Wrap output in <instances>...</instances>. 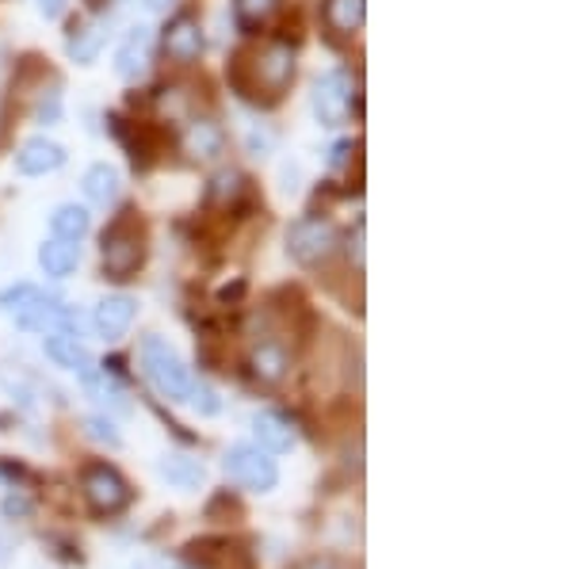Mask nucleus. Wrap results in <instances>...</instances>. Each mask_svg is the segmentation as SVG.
<instances>
[{
	"instance_id": "nucleus-27",
	"label": "nucleus",
	"mask_w": 573,
	"mask_h": 569,
	"mask_svg": "<svg viewBox=\"0 0 573 569\" xmlns=\"http://www.w3.org/2000/svg\"><path fill=\"white\" fill-rule=\"evenodd\" d=\"M4 516L8 520H23V516H31V501L23 493H12L4 501Z\"/></svg>"
},
{
	"instance_id": "nucleus-7",
	"label": "nucleus",
	"mask_w": 573,
	"mask_h": 569,
	"mask_svg": "<svg viewBox=\"0 0 573 569\" xmlns=\"http://www.w3.org/2000/svg\"><path fill=\"white\" fill-rule=\"evenodd\" d=\"M253 77H256V85H264L272 96H279L290 85V77H295V51H290L284 38L268 43L261 54H256Z\"/></svg>"
},
{
	"instance_id": "nucleus-31",
	"label": "nucleus",
	"mask_w": 573,
	"mask_h": 569,
	"mask_svg": "<svg viewBox=\"0 0 573 569\" xmlns=\"http://www.w3.org/2000/svg\"><path fill=\"white\" fill-rule=\"evenodd\" d=\"M349 154H352V142H337V146H333V157H329V165L341 168L344 157H349Z\"/></svg>"
},
{
	"instance_id": "nucleus-18",
	"label": "nucleus",
	"mask_w": 573,
	"mask_h": 569,
	"mask_svg": "<svg viewBox=\"0 0 573 569\" xmlns=\"http://www.w3.org/2000/svg\"><path fill=\"white\" fill-rule=\"evenodd\" d=\"M161 478H168L176 489H199L207 482V470L199 459H188V455H165V459L157 462Z\"/></svg>"
},
{
	"instance_id": "nucleus-29",
	"label": "nucleus",
	"mask_w": 573,
	"mask_h": 569,
	"mask_svg": "<svg viewBox=\"0 0 573 569\" xmlns=\"http://www.w3.org/2000/svg\"><path fill=\"white\" fill-rule=\"evenodd\" d=\"M69 0H38V12L46 15V20H58L62 12H66Z\"/></svg>"
},
{
	"instance_id": "nucleus-19",
	"label": "nucleus",
	"mask_w": 573,
	"mask_h": 569,
	"mask_svg": "<svg viewBox=\"0 0 573 569\" xmlns=\"http://www.w3.org/2000/svg\"><path fill=\"white\" fill-rule=\"evenodd\" d=\"M367 15V0H326V23L337 35H356Z\"/></svg>"
},
{
	"instance_id": "nucleus-12",
	"label": "nucleus",
	"mask_w": 573,
	"mask_h": 569,
	"mask_svg": "<svg viewBox=\"0 0 573 569\" xmlns=\"http://www.w3.org/2000/svg\"><path fill=\"white\" fill-rule=\"evenodd\" d=\"M253 436H256V447L261 451H290L295 447V424L287 421L284 413L276 409H264V413L253 416Z\"/></svg>"
},
{
	"instance_id": "nucleus-35",
	"label": "nucleus",
	"mask_w": 573,
	"mask_h": 569,
	"mask_svg": "<svg viewBox=\"0 0 573 569\" xmlns=\"http://www.w3.org/2000/svg\"><path fill=\"white\" fill-rule=\"evenodd\" d=\"M176 569H203V566H191V562H180V566H176Z\"/></svg>"
},
{
	"instance_id": "nucleus-1",
	"label": "nucleus",
	"mask_w": 573,
	"mask_h": 569,
	"mask_svg": "<svg viewBox=\"0 0 573 569\" xmlns=\"http://www.w3.org/2000/svg\"><path fill=\"white\" fill-rule=\"evenodd\" d=\"M142 375L150 379V387L168 402H188L191 394V371L184 367V359L168 348L161 336H145L142 341Z\"/></svg>"
},
{
	"instance_id": "nucleus-17",
	"label": "nucleus",
	"mask_w": 573,
	"mask_h": 569,
	"mask_svg": "<svg viewBox=\"0 0 573 569\" xmlns=\"http://www.w3.org/2000/svg\"><path fill=\"white\" fill-rule=\"evenodd\" d=\"M103 43H108V27L103 23H73L66 51L77 66H92L96 54L103 51Z\"/></svg>"
},
{
	"instance_id": "nucleus-13",
	"label": "nucleus",
	"mask_w": 573,
	"mask_h": 569,
	"mask_svg": "<svg viewBox=\"0 0 573 569\" xmlns=\"http://www.w3.org/2000/svg\"><path fill=\"white\" fill-rule=\"evenodd\" d=\"M184 149H188L196 161H218L225 149L222 126L211 123V119H191L188 131H184Z\"/></svg>"
},
{
	"instance_id": "nucleus-15",
	"label": "nucleus",
	"mask_w": 573,
	"mask_h": 569,
	"mask_svg": "<svg viewBox=\"0 0 573 569\" xmlns=\"http://www.w3.org/2000/svg\"><path fill=\"white\" fill-rule=\"evenodd\" d=\"M80 264V248L77 242H66V237H51V242L38 245V268L51 279H66L73 276V268Z\"/></svg>"
},
{
	"instance_id": "nucleus-11",
	"label": "nucleus",
	"mask_w": 573,
	"mask_h": 569,
	"mask_svg": "<svg viewBox=\"0 0 573 569\" xmlns=\"http://www.w3.org/2000/svg\"><path fill=\"white\" fill-rule=\"evenodd\" d=\"M150 54H153L150 27H131L126 43L119 46L115 54V74L123 77V81H139V77H145V69H150Z\"/></svg>"
},
{
	"instance_id": "nucleus-32",
	"label": "nucleus",
	"mask_w": 573,
	"mask_h": 569,
	"mask_svg": "<svg viewBox=\"0 0 573 569\" xmlns=\"http://www.w3.org/2000/svg\"><path fill=\"white\" fill-rule=\"evenodd\" d=\"M145 8L150 12H168V8H176V0H145Z\"/></svg>"
},
{
	"instance_id": "nucleus-3",
	"label": "nucleus",
	"mask_w": 573,
	"mask_h": 569,
	"mask_svg": "<svg viewBox=\"0 0 573 569\" xmlns=\"http://www.w3.org/2000/svg\"><path fill=\"white\" fill-rule=\"evenodd\" d=\"M337 245H341V234H337L333 222L321 219V214H306V219H298L295 226L287 230V253L290 260L302 264V268L326 264L329 256L337 253Z\"/></svg>"
},
{
	"instance_id": "nucleus-14",
	"label": "nucleus",
	"mask_w": 573,
	"mask_h": 569,
	"mask_svg": "<svg viewBox=\"0 0 573 569\" xmlns=\"http://www.w3.org/2000/svg\"><path fill=\"white\" fill-rule=\"evenodd\" d=\"M249 371H253L261 382H268V387H276V382H284V379H287V371H290V356H287V348H284V344H276V341L256 344L253 356H249Z\"/></svg>"
},
{
	"instance_id": "nucleus-6",
	"label": "nucleus",
	"mask_w": 573,
	"mask_h": 569,
	"mask_svg": "<svg viewBox=\"0 0 573 569\" xmlns=\"http://www.w3.org/2000/svg\"><path fill=\"white\" fill-rule=\"evenodd\" d=\"M352 111V77L349 69H329L313 85V115L321 126H341Z\"/></svg>"
},
{
	"instance_id": "nucleus-33",
	"label": "nucleus",
	"mask_w": 573,
	"mask_h": 569,
	"mask_svg": "<svg viewBox=\"0 0 573 569\" xmlns=\"http://www.w3.org/2000/svg\"><path fill=\"white\" fill-rule=\"evenodd\" d=\"M310 569H344V566H337L333 558H321V562H313Z\"/></svg>"
},
{
	"instance_id": "nucleus-25",
	"label": "nucleus",
	"mask_w": 573,
	"mask_h": 569,
	"mask_svg": "<svg viewBox=\"0 0 573 569\" xmlns=\"http://www.w3.org/2000/svg\"><path fill=\"white\" fill-rule=\"evenodd\" d=\"M188 405H191V409H196V413H199V416H214V413H218V409H222V405H218V394H214V390H211V387H207V382H191V394H188Z\"/></svg>"
},
{
	"instance_id": "nucleus-30",
	"label": "nucleus",
	"mask_w": 573,
	"mask_h": 569,
	"mask_svg": "<svg viewBox=\"0 0 573 569\" xmlns=\"http://www.w3.org/2000/svg\"><path fill=\"white\" fill-rule=\"evenodd\" d=\"M349 253H352V260H356V268H363V222L356 226V237H352Z\"/></svg>"
},
{
	"instance_id": "nucleus-9",
	"label": "nucleus",
	"mask_w": 573,
	"mask_h": 569,
	"mask_svg": "<svg viewBox=\"0 0 573 569\" xmlns=\"http://www.w3.org/2000/svg\"><path fill=\"white\" fill-rule=\"evenodd\" d=\"M66 165V149L58 146L54 138H27L20 146V154H15V168H20L23 176H46V172H58V168Z\"/></svg>"
},
{
	"instance_id": "nucleus-10",
	"label": "nucleus",
	"mask_w": 573,
	"mask_h": 569,
	"mask_svg": "<svg viewBox=\"0 0 573 569\" xmlns=\"http://www.w3.org/2000/svg\"><path fill=\"white\" fill-rule=\"evenodd\" d=\"M134 314H139V302H134L131 294H108V299L96 306L92 325H96V333H100L103 341H119V336L131 328Z\"/></svg>"
},
{
	"instance_id": "nucleus-2",
	"label": "nucleus",
	"mask_w": 573,
	"mask_h": 569,
	"mask_svg": "<svg viewBox=\"0 0 573 569\" xmlns=\"http://www.w3.org/2000/svg\"><path fill=\"white\" fill-rule=\"evenodd\" d=\"M145 260V245H142V230L134 226L131 211L123 219L111 222V230H103V276L123 283L134 271L142 268Z\"/></svg>"
},
{
	"instance_id": "nucleus-4",
	"label": "nucleus",
	"mask_w": 573,
	"mask_h": 569,
	"mask_svg": "<svg viewBox=\"0 0 573 569\" xmlns=\"http://www.w3.org/2000/svg\"><path fill=\"white\" fill-rule=\"evenodd\" d=\"M222 467H225V475H230V482L249 489V493H272V489L279 486V467L268 459V451H261L256 444L230 447Z\"/></svg>"
},
{
	"instance_id": "nucleus-16",
	"label": "nucleus",
	"mask_w": 573,
	"mask_h": 569,
	"mask_svg": "<svg viewBox=\"0 0 573 569\" xmlns=\"http://www.w3.org/2000/svg\"><path fill=\"white\" fill-rule=\"evenodd\" d=\"M43 348H46V356H51L54 364L66 367V371H77V375H85L88 367L96 364V359L88 356V348L73 333H51V336H46Z\"/></svg>"
},
{
	"instance_id": "nucleus-24",
	"label": "nucleus",
	"mask_w": 573,
	"mask_h": 569,
	"mask_svg": "<svg viewBox=\"0 0 573 569\" xmlns=\"http://www.w3.org/2000/svg\"><path fill=\"white\" fill-rule=\"evenodd\" d=\"M238 196H245V176H241V172H233V168H230V172H218L211 180V199H214V203L230 207Z\"/></svg>"
},
{
	"instance_id": "nucleus-8",
	"label": "nucleus",
	"mask_w": 573,
	"mask_h": 569,
	"mask_svg": "<svg viewBox=\"0 0 573 569\" xmlns=\"http://www.w3.org/2000/svg\"><path fill=\"white\" fill-rule=\"evenodd\" d=\"M161 46H165V54L176 66H191V62H199V54H203V31H199V23L191 20V15H176V20H168L165 35H161Z\"/></svg>"
},
{
	"instance_id": "nucleus-22",
	"label": "nucleus",
	"mask_w": 573,
	"mask_h": 569,
	"mask_svg": "<svg viewBox=\"0 0 573 569\" xmlns=\"http://www.w3.org/2000/svg\"><path fill=\"white\" fill-rule=\"evenodd\" d=\"M279 12V0H233V20L241 31H261Z\"/></svg>"
},
{
	"instance_id": "nucleus-26",
	"label": "nucleus",
	"mask_w": 573,
	"mask_h": 569,
	"mask_svg": "<svg viewBox=\"0 0 573 569\" xmlns=\"http://www.w3.org/2000/svg\"><path fill=\"white\" fill-rule=\"evenodd\" d=\"M85 428H88V436L100 439V444H108V447H119V444H123V436L115 432V424L103 421V416H88Z\"/></svg>"
},
{
	"instance_id": "nucleus-5",
	"label": "nucleus",
	"mask_w": 573,
	"mask_h": 569,
	"mask_svg": "<svg viewBox=\"0 0 573 569\" xmlns=\"http://www.w3.org/2000/svg\"><path fill=\"white\" fill-rule=\"evenodd\" d=\"M80 489H85L88 504H92L100 516H115V512H123L134 497L131 482H126L115 467H108V462H88L85 478H80Z\"/></svg>"
},
{
	"instance_id": "nucleus-28",
	"label": "nucleus",
	"mask_w": 573,
	"mask_h": 569,
	"mask_svg": "<svg viewBox=\"0 0 573 569\" xmlns=\"http://www.w3.org/2000/svg\"><path fill=\"white\" fill-rule=\"evenodd\" d=\"M58 96H51V103H38V108H35V123H54V119H58Z\"/></svg>"
},
{
	"instance_id": "nucleus-34",
	"label": "nucleus",
	"mask_w": 573,
	"mask_h": 569,
	"mask_svg": "<svg viewBox=\"0 0 573 569\" xmlns=\"http://www.w3.org/2000/svg\"><path fill=\"white\" fill-rule=\"evenodd\" d=\"M88 8H92V12H100V8H108V0H85Z\"/></svg>"
},
{
	"instance_id": "nucleus-23",
	"label": "nucleus",
	"mask_w": 573,
	"mask_h": 569,
	"mask_svg": "<svg viewBox=\"0 0 573 569\" xmlns=\"http://www.w3.org/2000/svg\"><path fill=\"white\" fill-rule=\"evenodd\" d=\"M38 299H43V291H38L35 283H15V287H8V291H0V310L15 317L27 306H35Z\"/></svg>"
},
{
	"instance_id": "nucleus-21",
	"label": "nucleus",
	"mask_w": 573,
	"mask_h": 569,
	"mask_svg": "<svg viewBox=\"0 0 573 569\" xmlns=\"http://www.w3.org/2000/svg\"><path fill=\"white\" fill-rule=\"evenodd\" d=\"M85 196L100 207H111L119 199V172L111 165H92L85 172Z\"/></svg>"
},
{
	"instance_id": "nucleus-20",
	"label": "nucleus",
	"mask_w": 573,
	"mask_h": 569,
	"mask_svg": "<svg viewBox=\"0 0 573 569\" xmlns=\"http://www.w3.org/2000/svg\"><path fill=\"white\" fill-rule=\"evenodd\" d=\"M51 230H54V237H66V242H80V237H85L88 230H92V219H88L85 207L62 203L58 211L51 214Z\"/></svg>"
}]
</instances>
